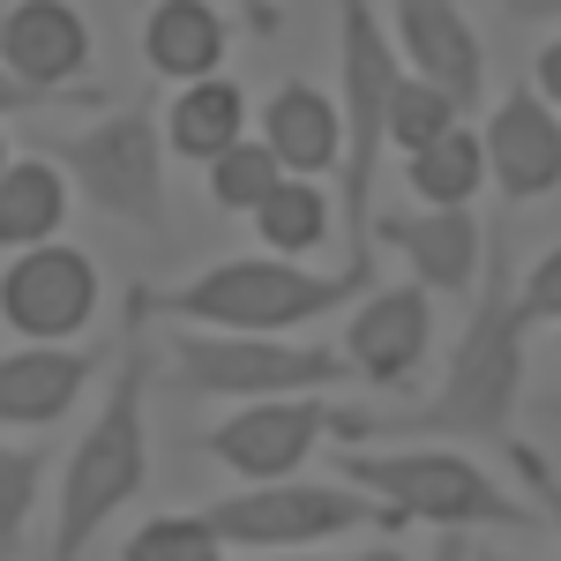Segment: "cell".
Returning <instances> with one entry per match:
<instances>
[{
    "label": "cell",
    "mask_w": 561,
    "mask_h": 561,
    "mask_svg": "<svg viewBox=\"0 0 561 561\" xmlns=\"http://www.w3.org/2000/svg\"><path fill=\"white\" fill-rule=\"evenodd\" d=\"M232 8H240L248 38H277V31H285V8H277V0H232Z\"/></svg>",
    "instance_id": "30"
},
{
    "label": "cell",
    "mask_w": 561,
    "mask_h": 561,
    "mask_svg": "<svg viewBox=\"0 0 561 561\" xmlns=\"http://www.w3.org/2000/svg\"><path fill=\"white\" fill-rule=\"evenodd\" d=\"M434 345V307L420 285H389V293H375V300H359V314H352L345 330V359L359 382L375 389H397L420 375V359H427Z\"/></svg>",
    "instance_id": "14"
},
{
    "label": "cell",
    "mask_w": 561,
    "mask_h": 561,
    "mask_svg": "<svg viewBox=\"0 0 561 561\" xmlns=\"http://www.w3.org/2000/svg\"><path fill=\"white\" fill-rule=\"evenodd\" d=\"M427 561H472V547H465V531H442Z\"/></svg>",
    "instance_id": "34"
},
{
    "label": "cell",
    "mask_w": 561,
    "mask_h": 561,
    "mask_svg": "<svg viewBox=\"0 0 561 561\" xmlns=\"http://www.w3.org/2000/svg\"><path fill=\"white\" fill-rule=\"evenodd\" d=\"M337 121H345V262H375V165L389 142V105L404 83V60L389 45L375 0H337Z\"/></svg>",
    "instance_id": "5"
},
{
    "label": "cell",
    "mask_w": 561,
    "mask_h": 561,
    "mask_svg": "<svg viewBox=\"0 0 561 561\" xmlns=\"http://www.w3.org/2000/svg\"><path fill=\"white\" fill-rule=\"evenodd\" d=\"M510 465H517L524 486H531V510H547V531L561 539V472L531 449V442H510Z\"/></svg>",
    "instance_id": "28"
},
{
    "label": "cell",
    "mask_w": 561,
    "mask_h": 561,
    "mask_svg": "<svg viewBox=\"0 0 561 561\" xmlns=\"http://www.w3.org/2000/svg\"><path fill=\"white\" fill-rule=\"evenodd\" d=\"M113 345H23L0 352V434L8 427H53L76 412L90 375L105 367Z\"/></svg>",
    "instance_id": "15"
},
{
    "label": "cell",
    "mask_w": 561,
    "mask_h": 561,
    "mask_svg": "<svg viewBox=\"0 0 561 561\" xmlns=\"http://www.w3.org/2000/svg\"><path fill=\"white\" fill-rule=\"evenodd\" d=\"M121 561H225V539L203 517H150L128 531Z\"/></svg>",
    "instance_id": "25"
},
{
    "label": "cell",
    "mask_w": 561,
    "mask_h": 561,
    "mask_svg": "<svg viewBox=\"0 0 561 561\" xmlns=\"http://www.w3.org/2000/svg\"><path fill=\"white\" fill-rule=\"evenodd\" d=\"M262 150L285 165L293 180L330 173L345 158V121H337V98H322L314 83H277L262 105Z\"/></svg>",
    "instance_id": "17"
},
{
    "label": "cell",
    "mask_w": 561,
    "mask_h": 561,
    "mask_svg": "<svg viewBox=\"0 0 561 561\" xmlns=\"http://www.w3.org/2000/svg\"><path fill=\"white\" fill-rule=\"evenodd\" d=\"M98 105H113L98 83H83V90H31V83H15V76L0 68V113H98Z\"/></svg>",
    "instance_id": "27"
},
{
    "label": "cell",
    "mask_w": 561,
    "mask_h": 561,
    "mask_svg": "<svg viewBox=\"0 0 561 561\" xmlns=\"http://www.w3.org/2000/svg\"><path fill=\"white\" fill-rule=\"evenodd\" d=\"M60 225H68V180L45 158H8V173H0V248L8 255L53 248Z\"/></svg>",
    "instance_id": "19"
},
{
    "label": "cell",
    "mask_w": 561,
    "mask_h": 561,
    "mask_svg": "<svg viewBox=\"0 0 561 561\" xmlns=\"http://www.w3.org/2000/svg\"><path fill=\"white\" fill-rule=\"evenodd\" d=\"M0 314L31 337V345H76L98 314V262L68 240L31 248L0 270Z\"/></svg>",
    "instance_id": "9"
},
{
    "label": "cell",
    "mask_w": 561,
    "mask_h": 561,
    "mask_svg": "<svg viewBox=\"0 0 561 561\" xmlns=\"http://www.w3.org/2000/svg\"><path fill=\"white\" fill-rule=\"evenodd\" d=\"M345 486H359L367 502H382L397 524H442V531H472V524H494V531H531L539 510L510 502L494 479L479 472L472 457L442 449V442H397V449H345Z\"/></svg>",
    "instance_id": "4"
},
{
    "label": "cell",
    "mask_w": 561,
    "mask_h": 561,
    "mask_svg": "<svg viewBox=\"0 0 561 561\" xmlns=\"http://www.w3.org/2000/svg\"><path fill=\"white\" fill-rule=\"evenodd\" d=\"M248 98H240V83H187L173 98V113H165V135H173L180 158H203V165H217L225 150H240L248 142Z\"/></svg>",
    "instance_id": "20"
},
{
    "label": "cell",
    "mask_w": 561,
    "mask_h": 561,
    "mask_svg": "<svg viewBox=\"0 0 561 561\" xmlns=\"http://www.w3.org/2000/svg\"><path fill=\"white\" fill-rule=\"evenodd\" d=\"M479 561H517V554H479Z\"/></svg>",
    "instance_id": "36"
},
{
    "label": "cell",
    "mask_w": 561,
    "mask_h": 561,
    "mask_svg": "<svg viewBox=\"0 0 561 561\" xmlns=\"http://www.w3.org/2000/svg\"><path fill=\"white\" fill-rule=\"evenodd\" d=\"M375 240L412 262L420 293H465L479 285V255H486V225L472 210H389L375 217Z\"/></svg>",
    "instance_id": "16"
},
{
    "label": "cell",
    "mask_w": 561,
    "mask_h": 561,
    "mask_svg": "<svg viewBox=\"0 0 561 561\" xmlns=\"http://www.w3.org/2000/svg\"><path fill=\"white\" fill-rule=\"evenodd\" d=\"M270 561H404L397 547H352V554H330V547H300V554H270Z\"/></svg>",
    "instance_id": "31"
},
{
    "label": "cell",
    "mask_w": 561,
    "mask_h": 561,
    "mask_svg": "<svg viewBox=\"0 0 561 561\" xmlns=\"http://www.w3.org/2000/svg\"><path fill=\"white\" fill-rule=\"evenodd\" d=\"M142 60L158 83H210L217 60H225V23H217L210 0H158L150 23H142Z\"/></svg>",
    "instance_id": "18"
},
{
    "label": "cell",
    "mask_w": 561,
    "mask_h": 561,
    "mask_svg": "<svg viewBox=\"0 0 561 561\" xmlns=\"http://www.w3.org/2000/svg\"><path fill=\"white\" fill-rule=\"evenodd\" d=\"M45 457L38 442H0V561L23 554V531H31V510H38L45 486Z\"/></svg>",
    "instance_id": "23"
},
{
    "label": "cell",
    "mask_w": 561,
    "mask_h": 561,
    "mask_svg": "<svg viewBox=\"0 0 561 561\" xmlns=\"http://www.w3.org/2000/svg\"><path fill=\"white\" fill-rule=\"evenodd\" d=\"M0 68L31 90H83L90 83V23L68 0H15L0 15Z\"/></svg>",
    "instance_id": "13"
},
{
    "label": "cell",
    "mask_w": 561,
    "mask_h": 561,
    "mask_svg": "<svg viewBox=\"0 0 561 561\" xmlns=\"http://www.w3.org/2000/svg\"><path fill=\"white\" fill-rule=\"evenodd\" d=\"M457 121H465V113H457V105H449V98H442L434 83L404 76V83H397V105H389V142L412 158V150H427L434 135H449Z\"/></svg>",
    "instance_id": "26"
},
{
    "label": "cell",
    "mask_w": 561,
    "mask_h": 561,
    "mask_svg": "<svg viewBox=\"0 0 561 561\" xmlns=\"http://www.w3.org/2000/svg\"><path fill=\"white\" fill-rule=\"evenodd\" d=\"M352 293H375V262L300 270V262H277V255H248V262H217L203 277H187L180 293H135L128 322L225 330V337H285L300 322L337 314Z\"/></svg>",
    "instance_id": "2"
},
{
    "label": "cell",
    "mask_w": 561,
    "mask_h": 561,
    "mask_svg": "<svg viewBox=\"0 0 561 561\" xmlns=\"http://www.w3.org/2000/svg\"><path fill=\"white\" fill-rule=\"evenodd\" d=\"M45 165L60 180H76L105 217H121V225L150 232V240L173 232V203H165V121H158L150 90L128 98V105H113L105 121L45 142Z\"/></svg>",
    "instance_id": "6"
},
{
    "label": "cell",
    "mask_w": 561,
    "mask_h": 561,
    "mask_svg": "<svg viewBox=\"0 0 561 561\" xmlns=\"http://www.w3.org/2000/svg\"><path fill=\"white\" fill-rule=\"evenodd\" d=\"M330 420H337V404H322V397H270V404H240L232 420H217L203 449L248 486H270V479L300 472V457L330 434Z\"/></svg>",
    "instance_id": "10"
},
{
    "label": "cell",
    "mask_w": 561,
    "mask_h": 561,
    "mask_svg": "<svg viewBox=\"0 0 561 561\" xmlns=\"http://www.w3.org/2000/svg\"><path fill=\"white\" fill-rule=\"evenodd\" d=\"M203 524L225 547H262V554H300V547H322L337 531H404L359 486H322V479H270V486L217 494Z\"/></svg>",
    "instance_id": "8"
},
{
    "label": "cell",
    "mask_w": 561,
    "mask_h": 561,
    "mask_svg": "<svg viewBox=\"0 0 561 561\" xmlns=\"http://www.w3.org/2000/svg\"><path fill=\"white\" fill-rule=\"evenodd\" d=\"M0 173H8V135H0Z\"/></svg>",
    "instance_id": "35"
},
{
    "label": "cell",
    "mask_w": 561,
    "mask_h": 561,
    "mask_svg": "<svg viewBox=\"0 0 561 561\" xmlns=\"http://www.w3.org/2000/svg\"><path fill=\"white\" fill-rule=\"evenodd\" d=\"M150 375H158V352L142 345V322H128L113 389H105L90 434L76 442V457L60 465V531H53V561H83L90 539L142 494V472H150Z\"/></svg>",
    "instance_id": "3"
},
{
    "label": "cell",
    "mask_w": 561,
    "mask_h": 561,
    "mask_svg": "<svg viewBox=\"0 0 561 561\" xmlns=\"http://www.w3.org/2000/svg\"><path fill=\"white\" fill-rule=\"evenodd\" d=\"M479 150H486V180H494L510 203H539V195L561 187V121L547 113V98L531 83L502 90V105L486 113Z\"/></svg>",
    "instance_id": "12"
},
{
    "label": "cell",
    "mask_w": 561,
    "mask_h": 561,
    "mask_svg": "<svg viewBox=\"0 0 561 561\" xmlns=\"http://www.w3.org/2000/svg\"><path fill=\"white\" fill-rule=\"evenodd\" d=\"M173 375L195 397L270 404V397H322L352 382L345 345H293V337H225V330H173Z\"/></svg>",
    "instance_id": "7"
},
{
    "label": "cell",
    "mask_w": 561,
    "mask_h": 561,
    "mask_svg": "<svg viewBox=\"0 0 561 561\" xmlns=\"http://www.w3.org/2000/svg\"><path fill=\"white\" fill-rule=\"evenodd\" d=\"M524 314L531 322H561V248L539 255V270L524 277Z\"/></svg>",
    "instance_id": "29"
},
{
    "label": "cell",
    "mask_w": 561,
    "mask_h": 561,
    "mask_svg": "<svg viewBox=\"0 0 561 561\" xmlns=\"http://www.w3.org/2000/svg\"><path fill=\"white\" fill-rule=\"evenodd\" d=\"M539 98H547V105H561V38L539 53Z\"/></svg>",
    "instance_id": "32"
},
{
    "label": "cell",
    "mask_w": 561,
    "mask_h": 561,
    "mask_svg": "<svg viewBox=\"0 0 561 561\" xmlns=\"http://www.w3.org/2000/svg\"><path fill=\"white\" fill-rule=\"evenodd\" d=\"M404 180H412V195H420L427 210H465L479 195V180H486V150H479V135L457 121L449 135H434L427 150L404 158Z\"/></svg>",
    "instance_id": "21"
},
{
    "label": "cell",
    "mask_w": 561,
    "mask_h": 561,
    "mask_svg": "<svg viewBox=\"0 0 561 561\" xmlns=\"http://www.w3.org/2000/svg\"><path fill=\"white\" fill-rule=\"evenodd\" d=\"M285 180H293V173H285L262 142H240V150H225V158L210 165V203H217V210H248V217H255Z\"/></svg>",
    "instance_id": "24"
},
{
    "label": "cell",
    "mask_w": 561,
    "mask_h": 561,
    "mask_svg": "<svg viewBox=\"0 0 561 561\" xmlns=\"http://www.w3.org/2000/svg\"><path fill=\"white\" fill-rule=\"evenodd\" d=\"M524 285L510 277V225H486V255H479V285L465 307V330L449 352V375L420 412H337L330 434L367 442V434H397V442H510V412L524 389Z\"/></svg>",
    "instance_id": "1"
},
{
    "label": "cell",
    "mask_w": 561,
    "mask_h": 561,
    "mask_svg": "<svg viewBox=\"0 0 561 561\" xmlns=\"http://www.w3.org/2000/svg\"><path fill=\"white\" fill-rule=\"evenodd\" d=\"M389 23H397V60L404 76L434 83L457 113H479V90H486V53L479 31L465 23L457 0H389Z\"/></svg>",
    "instance_id": "11"
},
{
    "label": "cell",
    "mask_w": 561,
    "mask_h": 561,
    "mask_svg": "<svg viewBox=\"0 0 561 561\" xmlns=\"http://www.w3.org/2000/svg\"><path fill=\"white\" fill-rule=\"evenodd\" d=\"M255 232H262V248H270L277 262L314 255V248L330 240V195H322L314 180H285V187L255 210Z\"/></svg>",
    "instance_id": "22"
},
{
    "label": "cell",
    "mask_w": 561,
    "mask_h": 561,
    "mask_svg": "<svg viewBox=\"0 0 561 561\" xmlns=\"http://www.w3.org/2000/svg\"><path fill=\"white\" fill-rule=\"evenodd\" d=\"M517 23H561V0H502Z\"/></svg>",
    "instance_id": "33"
}]
</instances>
